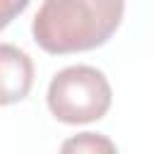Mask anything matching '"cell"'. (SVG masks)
Masks as SVG:
<instances>
[{
  "label": "cell",
  "mask_w": 154,
  "mask_h": 154,
  "mask_svg": "<svg viewBox=\"0 0 154 154\" xmlns=\"http://www.w3.org/2000/svg\"><path fill=\"white\" fill-rule=\"evenodd\" d=\"M34 84V63L26 51L0 43V106L26 99Z\"/></svg>",
  "instance_id": "obj_3"
},
{
  "label": "cell",
  "mask_w": 154,
  "mask_h": 154,
  "mask_svg": "<svg viewBox=\"0 0 154 154\" xmlns=\"http://www.w3.org/2000/svg\"><path fill=\"white\" fill-rule=\"evenodd\" d=\"M29 2H31V0H0V31H2L17 14H22Z\"/></svg>",
  "instance_id": "obj_5"
},
{
  "label": "cell",
  "mask_w": 154,
  "mask_h": 154,
  "mask_svg": "<svg viewBox=\"0 0 154 154\" xmlns=\"http://www.w3.org/2000/svg\"><path fill=\"white\" fill-rule=\"evenodd\" d=\"M125 0H43L31 36L53 55L79 53L103 46L123 22Z\"/></svg>",
  "instance_id": "obj_1"
},
{
  "label": "cell",
  "mask_w": 154,
  "mask_h": 154,
  "mask_svg": "<svg viewBox=\"0 0 154 154\" xmlns=\"http://www.w3.org/2000/svg\"><path fill=\"white\" fill-rule=\"evenodd\" d=\"M51 113L67 125L94 123L111 108L113 91L106 75L91 65H70L53 75L46 94Z\"/></svg>",
  "instance_id": "obj_2"
},
{
  "label": "cell",
  "mask_w": 154,
  "mask_h": 154,
  "mask_svg": "<svg viewBox=\"0 0 154 154\" xmlns=\"http://www.w3.org/2000/svg\"><path fill=\"white\" fill-rule=\"evenodd\" d=\"M58 154H118V147L101 132H77L60 144Z\"/></svg>",
  "instance_id": "obj_4"
}]
</instances>
